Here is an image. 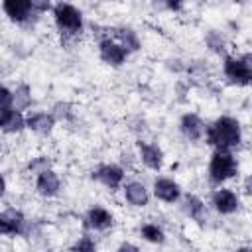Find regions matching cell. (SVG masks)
I'll return each mask as SVG.
<instances>
[{
  "label": "cell",
  "mask_w": 252,
  "mask_h": 252,
  "mask_svg": "<svg viewBox=\"0 0 252 252\" xmlns=\"http://www.w3.org/2000/svg\"><path fill=\"white\" fill-rule=\"evenodd\" d=\"M205 142L213 150H234L242 144V126L234 116H219L205 128Z\"/></svg>",
  "instance_id": "6da1fadb"
},
{
  "label": "cell",
  "mask_w": 252,
  "mask_h": 252,
  "mask_svg": "<svg viewBox=\"0 0 252 252\" xmlns=\"http://www.w3.org/2000/svg\"><path fill=\"white\" fill-rule=\"evenodd\" d=\"M51 14H53V24L57 32L63 35V39H75L83 33L85 20H83V12L77 6L61 0L51 8Z\"/></svg>",
  "instance_id": "7a4b0ae2"
},
{
  "label": "cell",
  "mask_w": 252,
  "mask_h": 252,
  "mask_svg": "<svg viewBox=\"0 0 252 252\" xmlns=\"http://www.w3.org/2000/svg\"><path fill=\"white\" fill-rule=\"evenodd\" d=\"M207 173H209V181L215 187H219V185L226 183L228 179L236 177V173H238V161H236V158L232 156L230 150H213L211 159H209Z\"/></svg>",
  "instance_id": "3957f363"
},
{
  "label": "cell",
  "mask_w": 252,
  "mask_h": 252,
  "mask_svg": "<svg viewBox=\"0 0 252 252\" xmlns=\"http://www.w3.org/2000/svg\"><path fill=\"white\" fill-rule=\"evenodd\" d=\"M222 75L230 85L248 87L252 83V59L250 53L244 55H224Z\"/></svg>",
  "instance_id": "277c9868"
},
{
  "label": "cell",
  "mask_w": 252,
  "mask_h": 252,
  "mask_svg": "<svg viewBox=\"0 0 252 252\" xmlns=\"http://www.w3.org/2000/svg\"><path fill=\"white\" fill-rule=\"evenodd\" d=\"M30 232V220L18 209L0 211V236H26Z\"/></svg>",
  "instance_id": "5b68a950"
},
{
  "label": "cell",
  "mask_w": 252,
  "mask_h": 252,
  "mask_svg": "<svg viewBox=\"0 0 252 252\" xmlns=\"http://www.w3.org/2000/svg\"><path fill=\"white\" fill-rule=\"evenodd\" d=\"M91 177L94 181H98L102 187H106L108 191H116V189L122 187L124 177H126V171L118 163H100V165H96L91 171Z\"/></svg>",
  "instance_id": "8992f818"
},
{
  "label": "cell",
  "mask_w": 252,
  "mask_h": 252,
  "mask_svg": "<svg viewBox=\"0 0 252 252\" xmlns=\"http://www.w3.org/2000/svg\"><path fill=\"white\" fill-rule=\"evenodd\" d=\"M128 49L124 45H120L114 37H102L98 41V57L102 59V63L110 65V67H122L128 59Z\"/></svg>",
  "instance_id": "52a82bcc"
},
{
  "label": "cell",
  "mask_w": 252,
  "mask_h": 252,
  "mask_svg": "<svg viewBox=\"0 0 252 252\" xmlns=\"http://www.w3.org/2000/svg\"><path fill=\"white\" fill-rule=\"evenodd\" d=\"M211 205L219 215H234L240 209V197L236 191L226 189V187H217L211 193Z\"/></svg>",
  "instance_id": "ba28073f"
},
{
  "label": "cell",
  "mask_w": 252,
  "mask_h": 252,
  "mask_svg": "<svg viewBox=\"0 0 252 252\" xmlns=\"http://www.w3.org/2000/svg\"><path fill=\"white\" fill-rule=\"evenodd\" d=\"M138 148V159L152 171H159L163 167V150L148 140H138L136 142Z\"/></svg>",
  "instance_id": "9c48e42d"
},
{
  "label": "cell",
  "mask_w": 252,
  "mask_h": 252,
  "mask_svg": "<svg viewBox=\"0 0 252 252\" xmlns=\"http://www.w3.org/2000/svg\"><path fill=\"white\" fill-rule=\"evenodd\" d=\"M35 191H37V195H41L45 199H51V197L59 195L61 179H59L57 171L51 169V167H45V169L37 171L35 173Z\"/></svg>",
  "instance_id": "30bf717a"
},
{
  "label": "cell",
  "mask_w": 252,
  "mask_h": 252,
  "mask_svg": "<svg viewBox=\"0 0 252 252\" xmlns=\"http://www.w3.org/2000/svg\"><path fill=\"white\" fill-rule=\"evenodd\" d=\"M152 191H154V197L158 201L167 203V205H173L181 199V187L171 177H156L154 185H152Z\"/></svg>",
  "instance_id": "8fae6325"
},
{
  "label": "cell",
  "mask_w": 252,
  "mask_h": 252,
  "mask_svg": "<svg viewBox=\"0 0 252 252\" xmlns=\"http://www.w3.org/2000/svg\"><path fill=\"white\" fill-rule=\"evenodd\" d=\"M85 224L91 228V230H96V232H106L114 226V215L100 207V205H93L87 213H85Z\"/></svg>",
  "instance_id": "7c38bea8"
},
{
  "label": "cell",
  "mask_w": 252,
  "mask_h": 252,
  "mask_svg": "<svg viewBox=\"0 0 252 252\" xmlns=\"http://www.w3.org/2000/svg\"><path fill=\"white\" fill-rule=\"evenodd\" d=\"M205 128L207 124L203 122V118L195 112H185L179 118V132L183 134L185 140L189 142H201L205 136Z\"/></svg>",
  "instance_id": "4fadbf2b"
},
{
  "label": "cell",
  "mask_w": 252,
  "mask_h": 252,
  "mask_svg": "<svg viewBox=\"0 0 252 252\" xmlns=\"http://www.w3.org/2000/svg\"><path fill=\"white\" fill-rule=\"evenodd\" d=\"M2 10L14 24H26L33 16L32 0H2Z\"/></svg>",
  "instance_id": "5bb4252c"
},
{
  "label": "cell",
  "mask_w": 252,
  "mask_h": 252,
  "mask_svg": "<svg viewBox=\"0 0 252 252\" xmlns=\"http://www.w3.org/2000/svg\"><path fill=\"white\" fill-rule=\"evenodd\" d=\"M57 120L51 112H45V110H37V112H30L26 116V128L32 130L33 134H39V136H49L55 128Z\"/></svg>",
  "instance_id": "9a60e30c"
},
{
  "label": "cell",
  "mask_w": 252,
  "mask_h": 252,
  "mask_svg": "<svg viewBox=\"0 0 252 252\" xmlns=\"http://www.w3.org/2000/svg\"><path fill=\"white\" fill-rule=\"evenodd\" d=\"M122 193H124V201L130 207L142 209L150 203V191L142 181H128L122 183Z\"/></svg>",
  "instance_id": "2e32d148"
},
{
  "label": "cell",
  "mask_w": 252,
  "mask_h": 252,
  "mask_svg": "<svg viewBox=\"0 0 252 252\" xmlns=\"http://www.w3.org/2000/svg\"><path fill=\"white\" fill-rule=\"evenodd\" d=\"M26 128V116L18 108L0 110V132L4 134H20Z\"/></svg>",
  "instance_id": "e0dca14e"
},
{
  "label": "cell",
  "mask_w": 252,
  "mask_h": 252,
  "mask_svg": "<svg viewBox=\"0 0 252 252\" xmlns=\"http://www.w3.org/2000/svg\"><path fill=\"white\" fill-rule=\"evenodd\" d=\"M181 209H183V213H185L191 220H195L197 224H203L205 219H207V207H205L203 199L197 197V195H193V193H187V195L183 197Z\"/></svg>",
  "instance_id": "ac0fdd59"
},
{
  "label": "cell",
  "mask_w": 252,
  "mask_h": 252,
  "mask_svg": "<svg viewBox=\"0 0 252 252\" xmlns=\"http://www.w3.org/2000/svg\"><path fill=\"white\" fill-rule=\"evenodd\" d=\"M120 45H124L128 49V53H134V51H140L142 49V41L138 37V32H134L132 28L128 26H120V28H114L112 30V35Z\"/></svg>",
  "instance_id": "d6986e66"
},
{
  "label": "cell",
  "mask_w": 252,
  "mask_h": 252,
  "mask_svg": "<svg viewBox=\"0 0 252 252\" xmlns=\"http://www.w3.org/2000/svg\"><path fill=\"white\" fill-rule=\"evenodd\" d=\"M140 236H142L146 242H150V244H163V242H165V232H163V228H161L159 224H156V222H144V224L140 226Z\"/></svg>",
  "instance_id": "ffe728a7"
},
{
  "label": "cell",
  "mask_w": 252,
  "mask_h": 252,
  "mask_svg": "<svg viewBox=\"0 0 252 252\" xmlns=\"http://www.w3.org/2000/svg\"><path fill=\"white\" fill-rule=\"evenodd\" d=\"M14 93V108H18V110H28L30 106H32V87L28 85V83H20L18 87H16V91H12Z\"/></svg>",
  "instance_id": "44dd1931"
},
{
  "label": "cell",
  "mask_w": 252,
  "mask_h": 252,
  "mask_svg": "<svg viewBox=\"0 0 252 252\" xmlns=\"http://www.w3.org/2000/svg\"><path fill=\"white\" fill-rule=\"evenodd\" d=\"M207 45H209V49L211 51H215V53H224V49H226V41H224V37L219 33V32H215V30H211L209 33H207Z\"/></svg>",
  "instance_id": "7402d4cb"
},
{
  "label": "cell",
  "mask_w": 252,
  "mask_h": 252,
  "mask_svg": "<svg viewBox=\"0 0 252 252\" xmlns=\"http://www.w3.org/2000/svg\"><path fill=\"white\" fill-rule=\"evenodd\" d=\"M73 106L69 104V102H57L49 112L55 116V120H69L71 116H73V110H71Z\"/></svg>",
  "instance_id": "603a6c76"
},
{
  "label": "cell",
  "mask_w": 252,
  "mask_h": 252,
  "mask_svg": "<svg viewBox=\"0 0 252 252\" xmlns=\"http://www.w3.org/2000/svg\"><path fill=\"white\" fill-rule=\"evenodd\" d=\"M12 106H14V93L6 85H0V110L12 108Z\"/></svg>",
  "instance_id": "cb8c5ba5"
},
{
  "label": "cell",
  "mask_w": 252,
  "mask_h": 252,
  "mask_svg": "<svg viewBox=\"0 0 252 252\" xmlns=\"http://www.w3.org/2000/svg\"><path fill=\"white\" fill-rule=\"evenodd\" d=\"M71 250H85V252H93L96 250V242L91 236H81L75 244H71Z\"/></svg>",
  "instance_id": "d4e9b609"
},
{
  "label": "cell",
  "mask_w": 252,
  "mask_h": 252,
  "mask_svg": "<svg viewBox=\"0 0 252 252\" xmlns=\"http://www.w3.org/2000/svg\"><path fill=\"white\" fill-rule=\"evenodd\" d=\"M45 167H49V159H47L45 156H37V158H33V159L28 163V171H32L33 175H35L37 171L45 169Z\"/></svg>",
  "instance_id": "484cf974"
},
{
  "label": "cell",
  "mask_w": 252,
  "mask_h": 252,
  "mask_svg": "<svg viewBox=\"0 0 252 252\" xmlns=\"http://www.w3.org/2000/svg\"><path fill=\"white\" fill-rule=\"evenodd\" d=\"M156 4H159V6H163L165 10H171V12H179L181 8H183V2L185 0H154Z\"/></svg>",
  "instance_id": "4316f807"
},
{
  "label": "cell",
  "mask_w": 252,
  "mask_h": 252,
  "mask_svg": "<svg viewBox=\"0 0 252 252\" xmlns=\"http://www.w3.org/2000/svg\"><path fill=\"white\" fill-rule=\"evenodd\" d=\"M33 14H45L51 8V0H32Z\"/></svg>",
  "instance_id": "83f0119b"
},
{
  "label": "cell",
  "mask_w": 252,
  "mask_h": 252,
  "mask_svg": "<svg viewBox=\"0 0 252 252\" xmlns=\"http://www.w3.org/2000/svg\"><path fill=\"white\" fill-rule=\"evenodd\" d=\"M4 195H6V177L0 171V197H4Z\"/></svg>",
  "instance_id": "f1b7e54d"
},
{
  "label": "cell",
  "mask_w": 252,
  "mask_h": 252,
  "mask_svg": "<svg viewBox=\"0 0 252 252\" xmlns=\"http://www.w3.org/2000/svg\"><path fill=\"white\" fill-rule=\"evenodd\" d=\"M118 250H138V246H134V244H130V242H122V244L118 246Z\"/></svg>",
  "instance_id": "f546056e"
},
{
  "label": "cell",
  "mask_w": 252,
  "mask_h": 252,
  "mask_svg": "<svg viewBox=\"0 0 252 252\" xmlns=\"http://www.w3.org/2000/svg\"><path fill=\"white\" fill-rule=\"evenodd\" d=\"M236 2H242V0H236Z\"/></svg>",
  "instance_id": "4dcf8cb0"
}]
</instances>
